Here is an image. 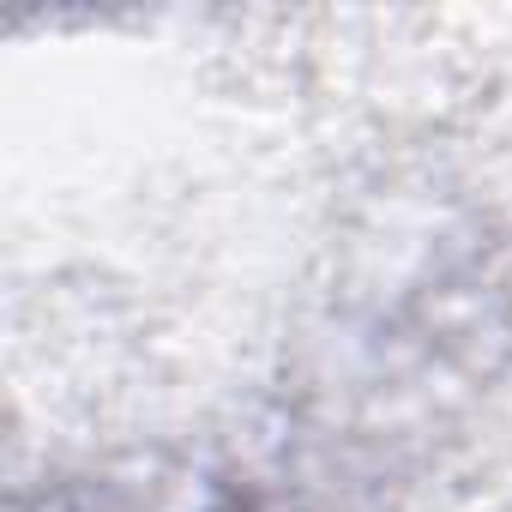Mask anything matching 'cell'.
<instances>
[{
	"mask_svg": "<svg viewBox=\"0 0 512 512\" xmlns=\"http://www.w3.org/2000/svg\"><path fill=\"white\" fill-rule=\"evenodd\" d=\"M187 512H272L253 488H241V482H211L205 488V500L199 506H187Z\"/></svg>",
	"mask_w": 512,
	"mask_h": 512,
	"instance_id": "obj_1",
	"label": "cell"
}]
</instances>
